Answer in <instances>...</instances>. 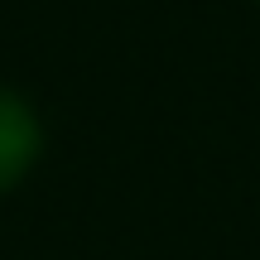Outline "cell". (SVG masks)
<instances>
[{"instance_id": "obj_1", "label": "cell", "mask_w": 260, "mask_h": 260, "mask_svg": "<svg viewBox=\"0 0 260 260\" xmlns=\"http://www.w3.org/2000/svg\"><path fill=\"white\" fill-rule=\"evenodd\" d=\"M39 154H44V125H39V111L19 92L0 87V193H10V188L34 169Z\"/></svg>"}]
</instances>
